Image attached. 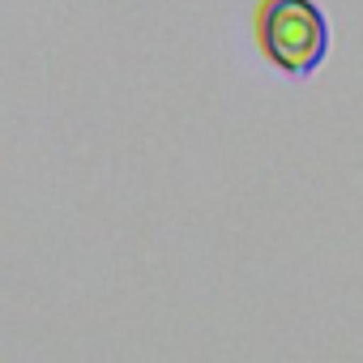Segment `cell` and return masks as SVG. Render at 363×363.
Wrapping results in <instances>:
<instances>
[{
	"mask_svg": "<svg viewBox=\"0 0 363 363\" xmlns=\"http://www.w3.org/2000/svg\"><path fill=\"white\" fill-rule=\"evenodd\" d=\"M257 43L286 77H312L329 56V22L316 0H261Z\"/></svg>",
	"mask_w": 363,
	"mask_h": 363,
	"instance_id": "1",
	"label": "cell"
}]
</instances>
